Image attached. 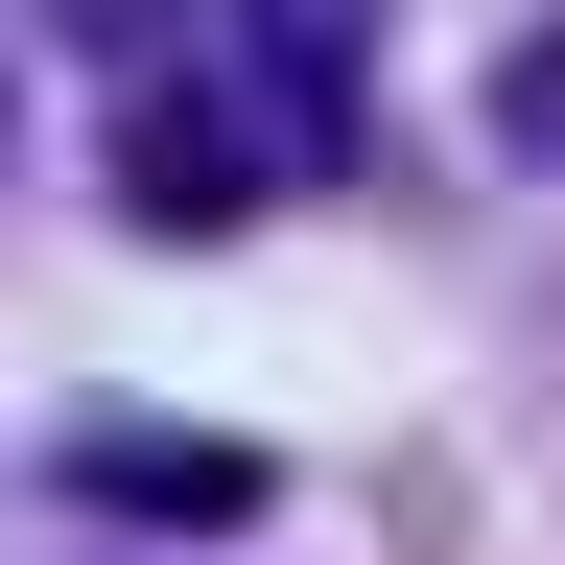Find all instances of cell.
Listing matches in <instances>:
<instances>
[{"label":"cell","mask_w":565,"mask_h":565,"mask_svg":"<svg viewBox=\"0 0 565 565\" xmlns=\"http://www.w3.org/2000/svg\"><path fill=\"white\" fill-rule=\"evenodd\" d=\"M71 494H95V519H141V542H212V519H259V448H236V424H141V401H95V424H71Z\"/></svg>","instance_id":"1"},{"label":"cell","mask_w":565,"mask_h":565,"mask_svg":"<svg viewBox=\"0 0 565 565\" xmlns=\"http://www.w3.org/2000/svg\"><path fill=\"white\" fill-rule=\"evenodd\" d=\"M236 189H259L236 118H141V212H236Z\"/></svg>","instance_id":"2"},{"label":"cell","mask_w":565,"mask_h":565,"mask_svg":"<svg viewBox=\"0 0 565 565\" xmlns=\"http://www.w3.org/2000/svg\"><path fill=\"white\" fill-rule=\"evenodd\" d=\"M519 141H542V166H565V24L519 47Z\"/></svg>","instance_id":"3"},{"label":"cell","mask_w":565,"mask_h":565,"mask_svg":"<svg viewBox=\"0 0 565 565\" xmlns=\"http://www.w3.org/2000/svg\"><path fill=\"white\" fill-rule=\"evenodd\" d=\"M71 24H141V0H71Z\"/></svg>","instance_id":"4"}]
</instances>
